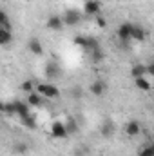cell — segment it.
<instances>
[{"mask_svg":"<svg viewBox=\"0 0 154 156\" xmlns=\"http://www.w3.org/2000/svg\"><path fill=\"white\" fill-rule=\"evenodd\" d=\"M37 93H40L44 98H47V100H54V98H58L60 96V89L54 85V83H49V82H42L37 85Z\"/></svg>","mask_w":154,"mask_h":156,"instance_id":"cell-1","label":"cell"},{"mask_svg":"<svg viewBox=\"0 0 154 156\" xmlns=\"http://www.w3.org/2000/svg\"><path fill=\"white\" fill-rule=\"evenodd\" d=\"M51 136L56 138V140H65L69 136L67 133V127H65V122H60V120H54L51 123Z\"/></svg>","mask_w":154,"mask_h":156,"instance_id":"cell-2","label":"cell"},{"mask_svg":"<svg viewBox=\"0 0 154 156\" xmlns=\"http://www.w3.org/2000/svg\"><path fill=\"white\" fill-rule=\"evenodd\" d=\"M11 107H13V115H16L20 120L31 115V111H29V109H31V105H29L27 102H22V100H13V102H11Z\"/></svg>","mask_w":154,"mask_h":156,"instance_id":"cell-3","label":"cell"},{"mask_svg":"<svg viewBox=\"0 0 154 156\" xmlns=\"http://www.w3.org/2000/svg\"><path fill=\"white\" fill-rule=\"evenodd\" d=\"M132 29H134V24H131V22H123V24L118 27V31H116L118 40L123 42V44H127L129 40H132Z\"/></svg>","mask_w":154,"mask_h":156,"instance_id":"cell-4","label":"cell"},{"mask_svg":"<svg viewBox=\"0 0 154 156\" xmlns=\"http://www.w3.org/2000/svg\"><path fill=\"white\" fill-rule=\"evenodd\" d=\"M100 11H102L100 0H85L83 2V13L87 16H100Z\"/></svg>","mask_w":154,"mask_h":156,"instance_id":"cell-5","label":"cell"},{"mask_svg":"<svg viewBox=\"0 0 154 156\" xmlns=\"http://www.w3.org/2000/svg\"><path fill=\"white\" fill-rule=\"evenodd\" d=\"M89 93H91L93 96H103V94L107 93V82L102 80V78L94 80V82L89 85Z\"/></svg>","mask_w":154,"mask_h":156,"instance_id":"cell-6","label":"cell"},{"mask_svg":"<svg viewBox=\"0 0 154 156\" xmlns=\"http://www.w3.org/2000/svg\"><path fill=\"white\" fill-rule=\"evenodd\" d=\"M100 133L103 138H113L116 133V123L113 120H103L102 125H100Z\"/></svg>","mask_w":154,"mask_h":156,"instance_id":"cell-7","label":"cell"},{"mask_svg":"<svg viewBox=\"0 0 154 156\" xmlns=\"http://www.w3.org/2000/svg\"><path fill=\"white\" fill-rule=\"evenodd\" d=\"M45 26H47V29H51V31H60V29L65 26V22H64V18H62L60 15H51V16L47 18V22H45Z\"/></svg>","mask_w":154,"mask_h":156,"instance_id":"cell-8","label":"cell"},{"mask_svg":"<svg viewBox=\"0 0 154 156\" xmlns=\"http://www.w3.org/2000/svg\"><path fill=\"white\" fill-rule=\"evenodd\" d=\"M62 18L65 22V26H76V24H80V13L75 11V9H67L62 15Z\"/></svg>","mask_w":154,"mask_h":156,"instance_id":"cell-9","label":"cell"},{"mask_svg":"<svg viewBox=\"0 0 154 156\" xmlns=\"http://www.w3.org/2000/svg\"><path fill=\"white\" fill-rule=\"evenodd\" d=\"M125 133H127V136H131V138H136V136L142 133L140 122H138V120H129V122H127V125H125Z\"/></svg>","mask_w":154,"mask_h":156,"instance_id":"cell-10","label":"cell"},{"mask_svg":"<svg viewBox=\"0 0 154 156\" xmlns=\"http://www.w3.org/2000/svg\"><path fill=\"white\" fill-rule=\"evenodd\" d=\"M45 78H49V80H54V78L60 76V67H58V64H54V62H49V64H45Z\"/></svg>","mask_w":154,"mask_h":156,"instance_id":"cell-11","label":"cell"},{"mask_svg":"<svg viewBox=\"0 0 154 156\" xmlns=\"http://www.w3.org/2000/svg\"><path fill=\"white\" fill-rule=\"evenodd\" d=\"M142 76H149L147 66L145 64H134L131 67V78H142Z\"/></svg>","mask_w":154,"mask_h":156,"instance_id":"cell-12","label":"cell"},{"mask_svg":"<svg viewBox=\"0 0 154 156\" xmlns=\"http://www.w3.org/2000/svg\"><path fill=\"white\" fill-rule=\"evenodd\" d=\"M27 49H29V53H33V55H44V45H42V42L38 38H29L27 42Z\"/></svg>","mask_w":154,"mask_h":156,"instance_id":"cell-13","label":"cell"},{"mask_svg":"<svg viewBox=\"0 0 154 156\" xmlns=\"http://www.w3.org/2000/svg\"><path fill=\"white\" fill-rule=\"evenodd\" d=\"M26 102H27L31 107H40V105L44 104V96L35 91V93H29V94H27V100H26Z\"/></svg>","mask_w":154,"mask_h":156,"instance_id":"cell-14","label":"cell"},{"mask_svg":"<svg viewBox=\"0 0 154 156\" xmlns=\"http://www.w3.org/2000/svg\"><path fill=\"white\" fill-rule=\"evenodd\" d=\"M11 40H13V33H11V29H4V27H0V45H9L11 44Z\"/></svg>","mask_w":154,"mask_h":156,"instance_id":"cell-15","label":"cell"},{"mask_svg":"<svg viewBox=\"0 0 154 156\" xmlns=\"http://www.w3.org/2000/svg\"><path fill=\"white\" fill-rule=\"evenodd\" d=\"M134 85H136V89H140V91H151V82H149V78L142 76V78H134Z\"/></svg>","mask_w":154,"mask_h":156,"instance_id":"cell-16","label":"cell"},{"mask_svg":"<svg viewBox=\"0 0 154 156\" xmlns=\"http://www.w3.org/2000/svg\"><path fill=\"white\" fill-rule=\"evenodd\" d=\"M147 37V31L142 27V26H136L134 24V29H132V40H136V42H143Z\"/></svg>","mask_w":154,"mask_h":156,"instance_id":"cell-17","label":"cell"},{"mask_svg":"<svg viewBox=\"0 0 154 156\" xmlns=\"http://www.w3.org/2000/svg\"><path fill=\"white\" fill-rule=\"evenodd\" d=\"M100 47H102V45H100L98 38L87 37V44H85V51H87V53H93V51H96V49H100Z\"/></svg>","mask_w":154,"mask_h":156,"instance_id":"cell-18","label":"cell"},{"mask_svg":"<svg viewBox=\"0 0 154 156\" xmlns=\"http://www.w3.org/2000/svg\"><path fill=\"white\" fill-rule=\"evenodd\" d=\"M20 89H22L26 94H29V93H35L37 87H35V82H33V80H24V82L20 83Z\"/></svg>","mask_w":154,"mask_h":156,"instance_id":"cell-19","label":"cell"},{"mask_svg":"<svg viewBox=\"0 0 154 156\" xmlns=\"http://www.w3.org/2000/svg\"><path fill=\"white\" fill-rule=\"evenodd\" d=\"M22 125L33 131V129H37V120H35V116H33V115H29V116L22 118Z\"/></svg>","mask_w":154,"mask_h":156,"instance_id":"cell-20","label":"cell"},{"mask_svg":"<svg viewBox=\"0 0 154 156\" xmlns=\"http://www.w3.org/2000/svg\"><path fill=\"white\" fill-rule=\"evenodd\" d=\"M65 127H67V133L69 134H75V133H78V123L75 118H69L67 122H65Z\"/></svg>","mask_w":154,"mask_h":156,"instance_id":"cell-21","label":"cell"},{"mask_svg":"<svg viewBox=\"0 0 154 156\" xmlns=\"http://www.w3.org/2000/svg\"><path fill=\"white\" fill-rule=\"evenodd\" d=\"M138 156H154V142L149 144V145H145V147H142Z\"/></svg>","mask_w":154,"mask_h":156,"instance_id":"cell-22","label":"cell"},{"mask_svg":"<svg viewBox=\"0 0 154 156\" xmlns=\"http://www.w3.org/2000/svg\"><path fill=\"white\" fill-rule=\"evenodd\" d=\"M0 27L4 29H11V24H9V16L5 11H0Z\"/></svg>","mask_w":154,"mask_h":156,"instance_id":"cell-23","label":"cell"},{"mask_svg":"<svg viewBox=\"0 0 154 156\" xmlns=\"http://www.w3.org/2000/svg\"><path fill=\"white\" fill-rule=\"evenodd\" d=\"M26 151H29V147H27V144H24V142H18V144L13 145V153H16V154H24Z\"/></svg>","mask_w":154,"mask_h":156,"instance_id":"cell-24","label":"cell"},{"mask_svg":"<svg viewBox=\"0 0 154 156\" xmlns=\"http://www.w3.org/2000/svg\"><path fill=\"white\" fill-rule=\"evenodd\" d=\"M89 55H91V60H93L94 64H98V62L103 60V51H102V47L96 49V51H93V53H89Z\"/></svg>","mask_w":154,"mask_h":156,"instance_id":"cell-25","label":"cell"},{"mask_svg":"<svg viewBox=\"0 0 154 156\" xmlns=\"http://www.w3.org/2000/svg\"><path fill=\"white\" fill-rule=\"evenodd\" d=\"M73 44H75L76 47H82V49H85L87 37H85V35H76V37H75V40H73Z\"/></svg>","mask_w":154,"mask_h":156,"instance_id":"cell-26","label":"cell"},{"mask_svg":"<svg viewBox=\"0 0 154 156\" xmlns=\"http://www.w3.org/2000/svg\"><path fill=\"white\" fill-rule=\"evenodd\" d=\"M96 26L103 29V27H107V20H105L103 16H96Z\"/></svg>","mask_w":154,"mask_h":156,"instance_id":"cell-27","label":"cell"},{"mask_svg":"<svg viewBox=\"0 0 154 156\" xmlns=\"http://www.w3.org/2000/svg\"><path fill=\"white\" fill-rule=\"evenodd\" d=\"M147 73H149V76L154 78V62H149L147 64Z\"/></svg>","mask_w":154,"mask_h":156,"instance_id":"cell-28","label":"cell"}]
</instances>
